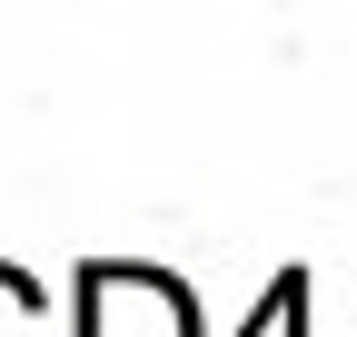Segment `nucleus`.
I'll use <instances>...</instances> for the list:
<instances>
[{
    "mask_svg": "<svg viewBox=\"0 0 357 337\" xmlns=\"http://www.w3.org/2000/svg\"><path fill=\"white\" fill-rule=\"evenodd\" d=\"M79 337H199V308L169 268H89L79 278Z\"/></svg>",
    "mask_w": 357,
    "mask_h": 337,
    "instance_id": "obj_1",
    "label": "nucleus"
},
{
    "mask_svg": "<svg viewBox=\"0 0 357 337\" xmlns=\"http://www.w3.org/2000/svg\"><path fill=\"white\" fill-rule=\"evenodd\" d=\"M0 337H50V308L20 268H0Z\"/></svg>",
    "mask_w": 357,
    "mask_h": 337,
    "instance_id": "obj_2",
    "label": "nucleus"
}]
</instances>
